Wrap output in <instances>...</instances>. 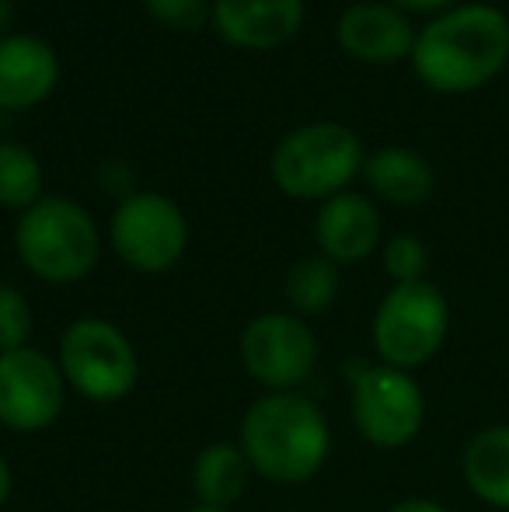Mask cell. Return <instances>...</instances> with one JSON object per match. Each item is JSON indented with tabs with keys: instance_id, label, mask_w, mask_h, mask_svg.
I'll return each instance as SVG.
<instances>
[{
	"instance_id": "1",
	"label": "cell",
	"mask_w": 509,
	"mask_h": 512,
	"mask_svg": "<svg viewBox=\"0 0 509 512\" xmlns=\"http://www.w3.org/2000/svg\"><path fill=\"white\" fill-rule=\"evenodd\" d=\"M238 446L258 478L283 488L307 485L332 457V425L300 391L262 394L241 415Z\"/></svg>"
},
{
	"instance_id": "2",
	"label": "cell",
	"mask_w": 509,
	"mask_h": 512,
	"mask_svg": "<svg viewBox=\"0 0 509 512\" xmlns=\"http://www.w3.org/2000/svg\"><path fill=\"white\" fill-rule=\"evenodd\" d=\"M509 63V18L492 4H457L415 35L412 67L426 88L464 95Z\"/></svg>"
},
{
	"instance_id": "3",
	"label": "cell",
	"mask_w": 509,
	"mask_h": 512,
	"mask_svg": "<svg viewBox=\"0 0 509 512\" xmlns=\"http://www.w3.org/2000/svg\"><path fill=\"white\" fill-rule=\"evenodd\" d=\"M18 258L35 279L53 286H67L84 279L98 262L102 237L88 209H81L70 199H39L32 209H25L14 230Z\"/></svg>"
},
{
	"instance_id": "4",
	"label": "cell",
	"mask_w": 509,
	"mask_h": 512,
	"mask_svg": "<svg viewBox=\"0 0 509 512\" xmlns=\"http://www.w3.org/2000/svg\"><path fill=\"white\" fill-rule=\"evenodd\" d=\"M67 387L91 405H119L140 384V356L119 324L105 317H77L56 349Z\"/></svg>"
},
{
	"instance_id": "5",
	"label": "cell",
	"mask_w": 509,
	"mask_h": 512,
	"mask_svg": "<svg viewBox=\"0 0 509 512\" xmlns=\"http://www.w3.org/2000/svg\"><path fill=\"white\" fill-rule=\"evenodd\" d=\"M349 415L353 425L377 450H401L415 443L426 425V398L408 370L387 363H349Z\"/></svg>"
},
{
	"instance_id": "6",
	"label": "cell",
	"mask_w": 509,
	"mask_h": 512,
	"mask_svg": "<svg viewBox=\"0 0 509 512\" xmlns=\"http://www.w3.org/2000/svg\"><path fill=\"white\" fill-rule=\"evenodd\" d=\"M363 147L339 122L293 129L272 154V178L293 199H332L360 175Z\"/></svg>"
},
{
	"instance_id": "7",
	"label": "cell",
	"mask_w": 509,
	"mask_h": 512,
	"mask_svg": "<svg viewBox=\"0 0 509 512\" xmlns=\"http://www.w3.org/2000/svg\"><path fill=\"white\" fill-rule=\"evenodd\" d=\"M450 331V304L433 283H398L377 304L374 349L394 370H419L443 349Z\"/></svg>"
},
{
	"instance_id": "8",
	"label": "cell",
	"mask_w": 509,
	"mask_h": 512,
	"mask_svg": "<svg viewBox=\"0 0 509 512\" xmlns=\"http://www.w3.org/2000/svg\"><path fill=\"white\" fill-rule=\"evenodd\" d=\"M238 356L245 373L269 394L297 391L318 366V338L297 314H258L238 338Z\"/></svg>"
},
{
	"instance_id": "9",
	"label": "cell",
	"mask_w": 509,
	"mask_h": 512,
	"mask_svg": "<svg viewBox=\"0 0 509 512\" xmlns=\"http://www.w3.org/2000/svg\"><path fill=\"white\" fill-rule=\"evenodd\" d=\"M67 377L60 363L35 345L0 356V425L18 436H35L60 422L67 408Z\"/></svg>"
},
{
	"instance_id": "10",
	"label": "cell",
	"mask_w": 509,
	"mask_h": 512,
	"mask_svg": "<svg viewBox=\"0 0 509 512\" xmlns=\"http://www.w3.org/2000/svg\"><path fill=\"white\" fill-rule=\"evenodd\" d=\"M189 223L171 199L136 192L112 216V248L136 272H164L185 255Z\"/></svg>"
},
{
	"instance_id": "11",
	"label": "cell",
	"mask_w": 509,
	"mask_h": 512,
	"mask_svg": "<svg viewBox=\"0 0 509 512\" xmlns=\"http://www.w3.org/2000/svg\"><path fill=\"white\" fill-rule=\"evenodd\" d=\"M314 237H318V248L328 262H363L381 244V213L367 196L339 192V196L325 199V206H321Z\"/></svg>"
},
{
	"instance_id": "12",
	"label": "cell",
	"mask_w": 509,
	"mask_h": 512,
	"mask_svg": "<svg viewBox=\"0 0 509 512\" xmlns=\"http://www.w3.org/2000/svg\"><path fill=\"white\" fill-rule=\"evenodd\" d=\"M60 81V60L42 39L11 35L0 39V108L18 112L46 102Z\"/></svg>"
},
{
	"instance_id": "13",
	"label": "cell",
	"mask_w": 509,
	"mask_h": 512,
	"mask_svg": "<svg viewBox=\"0 0 509 512\" xmlns=\"http://www.w3.org/2000/svg\"><path fill=\"white\" fill-rule=\"evenodd\" d=\"M304 21V0H217L213 25L227 42L245 49H272Z\"/></svg>"
},
{
	"instance_id": "14",
	"label": "cell",
	"mask_w": 509,
	"mask_h": 512,
	"mask_svg": "<svg viewBox=\"0 0 509 512\" xmlns=\"http://www.w3.org/2000/svg\"><path fill=\"white\" fill-rule=\"evenodd\" d=\"M339 42L349 56L367 63H394L412 56L415 32L398 7L356 4L339 18Z\"/></svg>"
},
{
	"instance_id": "15",
	"label": "cell",
	"mask_w": 509,
	"mask_h": 512,
	"mask_svg": "<svg viewBox=\"0 0 509 512\" xmlns=\"http://www.w3.org/2000/svg\"><path fill=\"white\" fill-rule=\"evenodd\" d=\"M248 478H252V464L238 443H227V439L206 443L192 460L196 506L231 509L248 492Z\"/></svg>"
},
{
	"instance_id": "16",
	"label": "cell",
	"mask_w": 509,
	"mask_h": 512,
	"mask_svg": "<svg viewBox=\"0 0 509 512\" xmlns=\"http://www.w3.org/2000/svg\"><path fill=\"white\" fill-rule=\"evenodd\" d=\"M461 474L475 499L492 509H509V425H485L468 439Z\"/></svg>"
},
{
	"instance_id": "17",
	"label": "cell",
	"mask_w": 509,
	"mask_h": 512,
	"mask_svg": "<svg viewBox=\"0 0 509 512\" xmlns=\"http://www.w3.org/2000/svg\"><path fill=\"white\" fill-rule=\"evenodd\" d=\"M370 189L381 199L394 206H419L433 196V168L426 164V157H419L415 150L405 147H387L377 150L374 157H367L363 164Z\"/></svg>"
},
{
	"instance_id": "18",
	"label": "cell",
	"mask_w": 509,
	"mask_h": 512,
	"mask_svg": "<svg viewBox=\"0 0 509 512\" xmlns=\"http://www.w3.org/2000/svg\"><path fill=\"white\" fill-rule=\"evenodd\" d=\"M286 304L297 317H314L325 314L328 307L339 297V272H335V262H328L325 255L314 258H300V262L290 265L286 272Z\"/></svg>"
},
{
	"instance_id": "19",
	"label": "cell",
	"mask_w": 509,
	"mask_h": 512,
	"mask_svg": "<svg viewBox=\"0 0 509 512\" xmlns=\"http://www.w3.org/2000/svg\"><path fill=\"white\" fill-rule=\"evenodd\" d=\"M42 196V168L32 150L18 143H0V206L32 209Z\"/></svg>"
},
{
	"instance_id": "20",
	"label": "cell",
	"mask_w": 509,
	"mask_h": 512,
	"mask_svg": "<svg viewBox=\"0 0 509 512\" xmlns=\"http://www.w3.org/2000/svg\"><path fill=\"white\" fill-rule=\"evenodd\" d=\"M32 324L35 317L25 293L0 283V356L14 349H25L28 338H32Z\"/></svg>"
},
{
	"instance_id": "21",
	"label": "cell",
	"mask_w": 509,
	"mask_h": 512,
	"mask_svg": "<svg viewBox=\"0 0 509 512\" xmlns=\"http://www.w3.org/2000/svg\"><path fill=\"white\" fill-rule=\"evenodd\" d=\"M426 265H429V255H426V244L412 234H398L384 244V269L387 276L398 283H422L426 279Z\"/></svg>"
},
{
	"instance_id": "22",
	"label": "cell",
	"mask_w": 509,
	"mask_h": 512,
	"mask_svg": "<svg viewBox=\"0 0 509 512\" xmlns=\"http://www.w3.org/2000/svg\"><path fill=\"white\" fill-rule=\"evenodd\" d=\"M147 11L168 28H199L206 21V0H143Z\"/></svg>"
},
{
	"instance_id": "23",
	"label": "cell",
	"mask_w": 509,
	"mask_h": 512,
	"mask_svg": "<svg viewBox=\"0 0 509 512\" xmlns=\"http://www.w3.org/2000/svg\"><path fill=\"white\" fill-rule=\"evenodd\" d=\"M387 512H450V509L436 499H401V502H394Z\"/></svg>"
},
{
	"instance_id": "24",
	"label": "cell",
	"mask_w": 509,
	"mask_h": 512,
	"mask_svg": "<svg viewBox=\"0 0 509 512\" xmlns=\"http://www.w3.org/2000/svg\"><path fill=\"white\" fill-rule=\"evenodd\" d=\"M405 11H419V14H436V11H450L457 0H394Z\"/></svg>"
},
{
	"instance_id": "25",
	"label": "cell",
	"mask_w": 509,
	"mask_h": 512,
	"mask_svg": "<svg viewBox=\"0 0 509 512\" xmlns=\"http://www.w3.org/2000/svg\"><path fill=\"white\" fill-rule=\"evenodd\" d=\"M11 492H14V471L4 457H0V509L11 502Z\"/></svg>"
},
{
	"instance_id": "26",
	"label": "cell",
	"mask_w": 509,
	"mask_h": 512,
	"mask_svg": "<svg viewBox=\"0 0 509 512\" xmlns=\"http://www.w3.org/2000/svg\"><path fill=\"white\" fill-rule=\"evenodd\" d=\"M11 25V0H0V32Z\"/></svg>"
},
{
	"instance_id": "27",
	"label": "cell",
	"mask_w": 509,
	"mask_h": 512,
	"mask_svg": "<svg viewBox=\"0 0 509 512\" xmlns=\"http://www.w3.org/2000/svg\"><path fill=\"white\" fill-rule=\"evenodd\" d=\"M185 512H231V509H210V506H196V509H185Z\"/></svg>"
}]
</instances>
